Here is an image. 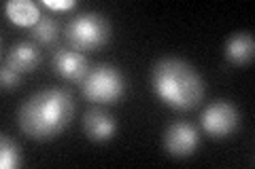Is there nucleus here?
I'll list each match as a JSON object with an SVG mask.
<instances>
[{"label":"nucleus","mask_w":255,"mask_h":169,"mask_svg":"<svg viewBox=\"0 0 255 169\" xmlns=\"http://www.w3.org/2000/svg\"><path fill=\"white\" fill-rule=\"evenodd\" d=\"M73 112L75 104L68 91H38L19 108V129L32 140H51L66 129Z\"/></svg>","instance_id":"obj_1"},{"label":"nucleus","mask_w":255,"mask_h":169,"mask_svg":"<svg viewBox=\"0 0 255 169\" xmlns=\"http://www.w3.org/2000/svg\"><path fill=\"white\" fill-rule=\"evenodd\" d=\"M238 120H241V116H238L236 106L223 100L213 102L200 116L202 129L213 138H228L230 133L236 131Z\"/></svg>","instance_id":"obj_5"},{"label":"nucleus","mask_w":255,"mask_h":169,"mask_svg":"<svg viewBox=\"0 0 255 169\" xmlns=\"http://www.w3.org/2000/svg\"><path fill=\"white\" fill-rule=\"evenodd\" d=\"M198 142H200L198 129L185 120L172 123L164 135V146L172 157H189L198 148Z\"/></svg>","instance_id":"obj_6"},{"label":"nucleus","mask_w":255,"mask_h":169,"mask_svg":"<svg viewBox=\"0 0 255 169\" xmlns=\"http://www.w3.org/2000/svg\"><path fill=\"white\" fill-rule=\"evenodd\" d=\"M19 165H21L19 148L4 135L2 142H0V167L2 169H15Z\"/></svg>","instance_id":"obj_13"},{"label":"nucleus","mask_w":255,"mask_h":169,"mask_svg":"<svg viewBox=\"0 0 255 169\" xmlns=\"http://www.w3.org/2000/svg\"><path fill=\"white\" fill-rule=\"evenodd\" d=\"M4 13L15 26H32L34 28L38 21H41L43 13H41V6L32 0H9L4 4Z\"/></svg>","instance_id":"obj_10"},{"label":"nucleus","mask_w":255,"mask_h":169,"mask_svg":"<svg viewBox=\"0 0 255 169\" xmlns=\"http://www.w3.org/2000/svg\"><path fill=\"white\" fill-rule=\"evenodd\" d=\"M32 34H34V38L38 40V43L51 45L53 40L58 38V23H55V19H51L49 15H43L41 21L32 28Z\"/></svg>","instance_id":"obj_12"},{"label":"nucleus","mask_w":255,"mask_h":169,"mask_svg":"<svg viewBox=\"0 0 255 169\" xmlns=\"http://www.w3.org/2000/svg\"><path fill=\"white\" fill-rule=\"evenodd\" d=\"M81 91L90 102L96 104H115L126 93V80L115 66L102 63L87 72L81 83Z\"/></svg>","instance_id":"obj_4"},{"label":"nucleus","mask_w":255,"mask_h":169,"mask_svg":"<svg viewBox=\"0 0 255 169\" xmlns=\"http://www.w3.org/2000/svg\"><path fill=\"white\" fill-rule=\"evenodd\" d=\"M53 68L62 78L73 80V83H83V78L87 76V72H90L85 55L75 51V49L73 51L60 49L53 55Z\"/></svg>","instance_id":"obj_7"},{"label":"nucleus","mask_w":255,"mask_h":169,"mask_svg":"<svg viewBox=\"0 0 255 169\" xmlns=\"http://www.w3.org/2000/svg\"><path fill=\"white\" fill-rule=\"evenodd\" d=\"M83 129L94 142H107L115 135V118L105 110H90L83 118Z\"/></svg>","instance_id":"obj_8"},{"label":"nucleus","mask_w":255,"mask_h":169,"mask_svg":"<svg viewBox=\"0 0 255 169\" xmlns=\"http://www.w3.org/2000/svg\"><path fill=\"white\" fill-rule=\"evenodd\" d=\"M38 61H41V53L34 45L30 43H17L13 45L9 53H6L4 57V66H9L11 70H15L17 74H23V72H32Z\"/></svg>","instance_id":"obj_9"},{"label":"nucleus","mask_w":255,"mask_h":169,"mask_svg":"<svg viewBox=\"0 0 255 169\" xmlns=\"http://www.w3.org/2000/svg\"><path fill=\"white\" fill-rule=\"evenodd\" d=\"M0 78H2V87L4 89H13V87L19 85V74L15 70H11L9 66H4L0 72Z\"/></svg>","instance_id":"obj_14"},{"label":"nucleus","mask_w":255,"mask_h":169,"mask_svg":"<svg viewBox=\"0 0 255 169\" xmlns=\"http://www.w3.org/2000/svg\"><path fill=\"white\" fill-rule=\"evenodd\" d=\"M43 4L49 6L53 11H64V9H73L77 2L75 0H43Z\"/></svg>","instance_id":"obj_15"},{"label":"nucleus","mask_w":255,"mask_h":169,"mask_svg":"<svg viewBox=\"0 0 255 169\" xmlns=\"http://www.w3.org/2000/svg\"><path fill=\"white\" fill-rule=\"evenodd\" d=\"M255 55V38L249 32H238L226 43V57L236 63V66H243V63H251Z\"/></svg>","instance_id":"obj_11"},{"label":"nucleus","mask_w":255,"mask_h":169,"mask_svg":"<svg viewBox=\"0 0 255 169\" xmlns=\"http://www.w3.org/2000/svg\"><path fill=\"white\" fill-rule=\"evenodd\" d=\"M151 87L159 100L177 110H194L202 102L204 83L183 59H162L151 72Z\"/></svg>","instance_id":"obj_2"},{"label":"nucleus","mask_w":255,"mask_h":169,"mask_svg":"<svg viewBox=\"0 0 255 169\" xmlns=\"http://www.w3.org/2000/svg\"><path fill=\"white\" fill-rule=\"evenodd\" d=\"M66 38L75 51H94L109 43L111 23L100 13H83L70 19L66 26Z\"/></svg>","instance_id":"obj_3"}]
</instances>
